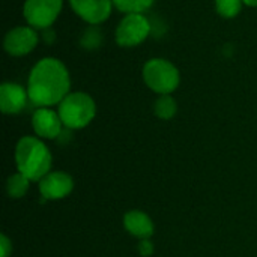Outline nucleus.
Segmentation results:
<instances>
[{
    "label": "nucleus",
    "mask_w": 257,
    "mask_h": 257,
    "mask_svg": "<svg viewBox=\"0 0 257 257\" xmlns=\"http://www.w3.org/2000/svg\"><path fill=\"white\" fill-rule=\"evenodd\" d=\"M63 0H26L23 15L33 29H48L59 17Z\"/></svg>",
    "instance_id": "obj_6"
},
{
    "label": "nucleus",
    "mask_w": 257,
    "mask_h": 257,
    "mask_svg": "<svg viewBox=\"0 0 257 257\" xmlns=\"http://www.w3.org/2000/svg\"><path fill=\"white\" fill-rule=\"evenodd\" d=\"M143 80L151 90L160 95H170L178 89L181 83V75L178 68L172 62L155 57L145 63Z\"/></svg>",
    "instance_id": "obj_4"
},
{
    "label": "nucleus",
    "mask_w": 257,
    "mask_h": 257,
    "mask_svg": "<svg viewBox=\"0 0 257 257\" xmlns=\"http://www.w3.org/2000/svg\"><path fill=\"white\" fill-rule=\"evenodd\" d=\"M244 3L247 5V6H257V0H244Z\"/></svg>",
    "instance_id": "obj_19"
},
{
    "label": "nucleus",
    "mask_w": 257,
    "mask_h": 257,
    "mask_svg": "<svg viewBox=\"0 0 257 257\" xmlns=\"http://www.w3.org/2000/svg\"><path fill=\"white\" fill-rule=\"evenodd\" d=\"M139 250H140V254H142V256L148 257L152 254L154 247H152V244H151L148 239H143V241L140 242V245H139Z\"/></svg>",
    "instance_id": "obj_18"
},
{
    "label": "nucleus",
    "mask_w": 257,
    "mask_h": 257,
    "mask_svg": "<svg viewBox=\"0 0 257 257\" xmlns=\"http://www.w3.org/2000/svg\"><path fill=\"white\" fill-rule=\"evenodd\" d=\"M72 11L89 24L104 23L113 9V0H69Z\"/></svg>",
    "instance_id": "obj_8"
},
{
    "label": "nucleus",
    "mask_w": 257,
    "mask_h": 257,
    "mask_svg": "<svg viewBox=\"0 0 257 257\" xmlns=\"http://www.w3.org/2000/svg\"><path fill=\"white\" fill-rule=\"evenodd\" d=\"M71 78L66 66L54 57L41 59L30 71L27 93L33 104L50 107L60 104L69 93Z\"/></svg>",
    "instance_id": "obj_1"
},
{
    "label": "nucleus",
    "mask_w": 257,
    "mask_h": 257,
    "mask_svg": "<svg viewBox=\"0 0 257 257\" xmlns=\"http://www.w3.org/2000/svg\"><path fill=\"white\" fill-rule=\"evenodd\" d=\"M96 114V105L92 96L84 92L68 93L59 104V116L65 126L71 130L84 128Z\"/></svg>",
    "instance_id": "obj_3"
},
{
    "label": "nucleus",
    "mask_w": 257,
    "mask_h": 257,
    "mask_svg": "<svg viewBox=\"0 0 257 257\" xmlns=\"http://www.w3.org/2000/svg\"><path fill=\"white\" fill-rule=\"evenodd\" d=\"M123 224L131 235L142 238V239H148L154 233V224L151 218L140 211L128 212L123 218Z\"/></svg>",
    "instance_id": "obj_12"
},
{
    "label": "nucleus",
    "mask_w": 257,
    "mask_h": 257,
    "mask_svg": "<svg viewBox=\"0 0 257 257\" xmlns=\"http://www.w3.org/2000/svg\"><path fill=\"white\" fill-rule=\"evenodd\" d=\"M27 90L17 83H3L0 86V108L5 114L20 113L27 102Z\"/></svg>",
    "instance_id": "obj_11"
},
{
    "label": "nucleus",
    "mask_w": 257,
    "mask_h": 257,
    "mask_svg": "<svg viewBox=\"0 0 257 257\" xmlns=\"http://www.w3.org/2000/svg\"><path fill=\"white\" fill-rule=\"evenodd\" d=\"M176 110H178V105H176V101L173 99V96L170 95H161L157 101H155V105H154V111L155 114L160 117V119H172L175 114H176Z\"/></svg>",
    "instance_id": "obj_13"
},
{
    "label": "nucleus",
    "mask_w": 257,
    "mask_h": 257,
    "mask_svg": "<svg viewBox=\"0 0 257 257\" xmlns=\"http://www.w3.org/2000/svg\"><path fill=\"white\" fill-rule=\"evenodd\" d=\"M29 182H30V179L26 178L23 173L12 175L8 179V194L14 199L23 197L29 190Z\"/></svg>",
    "instance_id": "obj_15"
},
{
    "label": "nucleus",
    "mask_w": 257,
    "mask_h": 257,
    "mask_svg": "<svg viewBox=\"0 0 257 257\" xmlns=\"http://www.w3.org/2000/svg\"><path fill=\"white\" fill-rule=\"evenodd\" d=\"M154 2L155 0H113V5L123 14H143Z\"/></svg>",
    "instance_id": "obj_14"
},
{
    "label": "nucleus",
    "mask_w": 257,
    "mask_h": 257,
    "mask_svg": "<svg viewBox=\"0 0 257 257\" xmlns=\"http://www.w3.org/2000/svg\"><path fill=\"white\" fill-rule=\"evenodd\" d=\"M0 250H2V257H9L11 251H12V245L5 235L0 236Z\"/></svg>",
    "instance_id": "obj_17"
},
{
    "label": "nucleus",
    "mask_w": 257,
    "mask_h": 257,
    "mask_svg": "<svg viewBox=\"0 0 257 257\" xmlns=\"http://www.w3.org/2000/svg\"><path fill=\"white\" fill-rule=\"evenodd\" d=\"M72 187H74L72 178L63 172L48 173L39 182L41 194L50 200H57L68 196L72 191Z\"/></svg>",
    "instance_id": "obj_9"
},
{
    "label": "nucleus",
    "mask_w": 257,
    "mask_h": 257,
    "mask_svg": "<svg viewBox=\"0 0 257 257\" xmlns=\"http://www.w3.org/2000/svg\"><path fill=\"white\" fill-rule=\"evenodd\" d=\"M38 33L32 26H18L11 29L3 39V48L9 56L21 57L35 50Z\"/></svg>",
    "instance_id": "obj_7"
},
{
    "label": "nucleus",
    "mask_w": 257,
    "mask_h": 257,
    "mask_svg": "<svg viewBox=\"0 0 257 257\" xmlns=\"http://www.w3.org/2000/svg\"><path fill=\"white\" fill-rule=\"evenodd\" d=\"M15 160L20 173L30 181L42 179L48 175L51 167V154L47 146L35 137H24L18 142Z\"/></svg>",
    "instance_id": "obj_2"
},
{
    "label": "nucleus",
    "mask_w": 257,
    "mask_h": 257,
    "mask_svg": "<svg viewBox=\"0 0 257 257\" xmlns=\"http://www.w3.org/2000/svg\"><path fill=\"white\" fill-rule=\"evenodd\" d=\"M32 125H33L35 133L39 137L56 139L62 133L63 122H62L59 113H56V111H53V110H50L47 107H42V108H39V110H36L33 113Z\"/></svg>",
    "instance_id": "obj_10"
},
{
    "label": "nucleus",
    "mask_w": 257,
    "mask_h": 257,
    "mask_svg": "<svg viewBox=\"0 0 257 257\" xmlns=\"http://www.w3.org/2000/svg\"><path fill=\"white\" fill-rule=\"evenodd\" d=\"M244 0H215V9L223 18H235L242 9Z\"/></svg>",
    "instance_id": "obj_16"
},
{
    "label": "nucleus",
    "mask_w": 257,
    "mask_h": 257,
    "mask_svg": "<svg viewBox=\"0 0 257 257\" xmlns=\"http://www.w3.org/2000/svg\"><path fill=\"white\" fill-rule=\"evenodd\" d=\"M151 33V23L143 14H125L114 32L116 44L125 48L137 47Z\"/></svg>",
    "instance_id": "obj_5"
}]
</instances>
